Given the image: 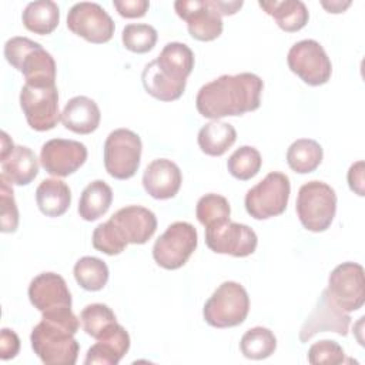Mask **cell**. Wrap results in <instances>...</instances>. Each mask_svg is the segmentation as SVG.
I'll use <instances>...</instances> for the list:
<instances>
[{
    "instance_id": "obj_32",
    "label": "cell",
    "mask_w": 365,
    "mask_h": 365,
    "mask_svg": "<svg viewBox=\"0 0 365 365\" xmlns=\"http://www.w3.org/2000/svg\"><path fill=\"white\" fill-rule=\"evenodd\" d=\"M230 202L225 197L220 194H205L202 195L195 207V215L197 220L205 227L211 228L215 225H221L227 221H230Z\"/></svg>"
},
{
    "instance_id": "obj_25",
    "label": "cell",
    "mask_w": 365,
    "mask_h": 365,
    "mask_svg": "<svg viewBox=\"0 0 365 365\" xmlns=\"http://www.w3.org/2000/svg\"><path fill=\"white\" fill-rule=\"evenodd\" d=\"M36 202L44 215L60 217L71 204V191L64 181L58 178H46L36 190Z\"/></svg>"
},
{
    "instance_id": "obj_18",
    "label": "cell",
    "mask_w": 365,
    "mask_h": 365,
    "mask_svg": "<svg viewBox=\"0 0 365 365\" xmlns=\"http://www.w3.org/2000/svg\"><path fill=\"white\" fill-rule=\"evenodd\" d=\"M87 160V148L76 140L53 138L43 144L40 151L41 167L56 177H68Z\"/></svg>"
},
{
    "instance_id": "obj_42",
    "label": "cell",
    "mask_w": 365,
    "mask_h": 365,
    "mask_svg": "<svg viewBox=\"0 0 365 365\" xmlns=\"http://www.w3.org/2000/svg\"><path fill=\"white\" fill-rule=\"evenodd\" d=\"M321 6L324 9H327L328 13H342L345 9H348L351 6V1H339V0L321 1Z\"/></svg>"
},
{
    "instance_id": "obj_13",
    "label": "cell",
    "mask_w": 365,
    "mask_h": 365,
    "mask_svg": "<svg viewBox=\"0 0 365 365\" xmlns=\"http://www.w3.org/2000/svg\"><path fill=\"white\" fill-rule=\"evenodd\" d=\"M175 13L187 23L188 33L198 41H212L222 33V16L217 0H177Z\"/></svg>"
},
{
    "instance_id": "obj_37",
    "label": "cell",
    "mask_w": 365,
    "mask_h": 365,
    "mask_svg": "<svg viewBox=\"0 0 365 365\" xmlns=\"http://www.w3.org/2000/svg\"><path fill=\"white\" fill-rule=\"evenodd\" d=\"M308 362L312 365H338L344 362H351V359L345 358V351L336 341L322 339L312 344L308 349Z\"/></svg>"
},
{
    "instance_id": "obj_40",
    "label": "cell",
    "mask_w": 365,
    "mask_h": 365,
    "mask_svg": "<svg viewBox=\"0 0 365 365\" xmlns=\"http://www.w3.org/2000/svg\"><path fill=\"white\" fill-rule=\"evenodd\" d=\"M364 171H365V164L362 160L354 163L346 174V180H348V185L351 188V191H354L355 194H358L359 197H364L365 191H364Z\"/></svg>"
},
{
    "instance_id": "obj_36",
    "label": "cell",
    "mask_w": 365,
    "mask_h": 365,
    "mask_svg": "<svg viewBox=\"0 0 365 365\" xmlns=\"http://www.w3.org/2000/svg\"><path fill=\"white\" fill-rule=\"evenodd\" d=\"M19 227V210L11 184L0 177V230L14 232Z\"/></svg>"
},
{
    "instance_id": "obj_34",
    "label": "cell",
    "mask_w": 365,
    "mask_h": 365,
    "mask_svg": "<svg viewBox=\"0 0 365 365\" xmlns=\"http://www.w3.org/2000/svg\"><path fill=\"white\" fill-rule=\"evenodd\" d=\"M80 322L87 335L97 339L111 324L117 322L114 312L106 304H90L80 312Z\"/></svg>"
},
{
    "instance_id": "obj_22",
    "label": "cell",
    "mask_w": 365,
    "mask_h": 365,
    "mask_svg": "<svg viewBox=\"0 0 365 365\" xmlns=\"http://www.w3.org/2000/svg\"><path fill=\"white\" fill-rule=\"evenodd\" d=\"M101 113L94 100L76 96L67 101L61 113L63 125L76 134H91L100 125Z\"/></svg>"
},
{
    "instance_id": "obj_15",
    "label": "cell",
    "mask_w": 365,
    "mask_h": 365,
    "mask_svg": "<svg viewBox=\"0 0 365 365\" xmlns=\"http://www.w3.org/2000/svg\"><path fill=\"white\" fill-rule=\"evenodd\" d=\"M328 292L345 312L359 309L365 302L364 268L356 262H342L332 269L328 278Z\"/></svg>"
},
{
    "instance_id": "obj_12",
    "label": "cell",
    "mask_w": 365,
    "mask_h": 365,
    "mask_svg": "<svg viewBox=\"0 0 365 365\" xmlns=\"http://www.w3.org/2000/svg\"><path fill=\"white\" fill-rule=\"evenodd\" d=\"M287 63L289 70L308 86H322L331 78V60L317 40L305 38L295 43L287 54Z\"/></svg>"
},
{
    "instance_id": "obj_21",
    "label": "cell",
    "mask_w": 365,
    "mask_h": 365,
    "mask_svg": "<svg viewBox=\"0 0 365 365\" xmlns=\"http://www.w3.org/2000/svg\"><path fill=\"white\" fill-rule=\"evenodd\" d=\"M130 349V335L123 325L111 324L91 345L86 354L84 364L117 365Z\"/></svg>"
},
{
    "instance_id": "obj_41",
    "label": "cell",
    "mask_w": 365,
    "mask_h": 365,
    "mask_svg": "<svg viewBox=\"0 0 365 365\" xmlns=\"http://www.w3.org/2000/svg\"><path fill=\"white\" fill-rule=\"evenodd\" d=\"M244 1H222V0H217V6L220 9L221 16H231L235 14L241 7H242Z\"/></svg>"
},
{
    "instance_id": "obj_28",
    "label": "cell",
    "mask_w": 365,
    "mask_h": 365,
    "mask_svg": "<svg viewBox=\"0 0 365 365\" xmlns=\"http://www.w3.org/2000/svg\"><path fill=\"white\" fill-rule=\"evenodd\" d=\"M111 202V187L103 180L91 181L80 195L78 214L84 221H96L108 211Z\"/></svg>"
},
{
    "instance_id": "obj_30",
    "label": "cell",
    "mask_w": 365,
    "mask_h": 365,
    "mask_svg": "<svg viewBox=\"0 0 365 365\" xmlns=\"http://www.w3.org/2000/svg\"><path fill=\"white\" fill-rule=\"evenodd\" d=\"M77 284L86 291H100L106 287L108 281V267L97 257H83L80 258L73 269Z\"/></svg>"
},
{
    "instance_id": "obj_4",
    "label": "cell",
    "mask_w": 365,
    "mask_h": 365,
    "mask_svg": "<svg viewBox=\"0 0 365 365\" xmlns=\"http://www.w3.org/2000/svg\"><path fill=\"white\" fill-rule=\"evenodd\" d=\"M80 318L64 311L43 314L41 321L33 328L30 342L34 354L46 365H74L80 345L74 338Z\"/></svg>"
},
{
    "instance_id": "obj_19",
    "label": "cell",
    "mask_w": 365,
    "mask_h": 365,
    "mask_svg": "<svg viewBox=\"0 0 365 365\" xmlns=\"http://www.w3.org/2000/svg\"><path fill=\"white\" fill-rule=\"evenodd\" d=\"M29 299L41 314L71 309V294L64 278L56 272H41L29 285Z\"/></svg>"
},
{
    "instance_id": "obj_20",
    "label": "cell",
    "mask_w": 365,
    "mask_h": 365,
    "mask_svg": "<svg viewBox=\"0 0 365 365\" xmlns=\"http://www.w3.org/2000/svg\"><path fill=\"white\" fill-rule=\"evenodd\" d=\"M182 182V175L175 163L167 158L151 161L143 174V187L155 200L175 197Z\"/></svg>"
},
{
    "instance_id": "obj_14",
    "label": "cell",
    "mask_w": 365,
    "mask_h": 365,
    "mask_svg": "<svg viewBox=\"0 0 365 365\" xmlns=\"http://www.w3.org/2000/svg\"><path fill=\"white\" fill-rule=\"evenodd\" d=\"M67 27L71 33L94 44L110 41L115 29L110 14L100 4L91 1L76 3L68 10Z\"/></svg>"
},
{
    "instance_id": "obj_24",
    "label": "cell",
    "mask_w": 365,
    "mask_h": 365,
    "mask_svg": "<svg viewBox=\"0 0 365 365\" xmlns=\"http://www.w3.org/2000/svg\"><path fill=\"white\" fill-rule=\"evenodd\" d=\"M258 4L277 21L278 27L287 33H294L304 29L309 20L308 9L299 0L259 1Z\"/></svg>"
},
{
    "instance_id": "obj_35",
    "label": "cell",
    "mask_w": 365,
    "mask_h": 365,
    "mask_svg": "<svg viewBox=\"0 0 365 365\" xmlns=\"http://www.w3.org/2000/svg\"><path fill=\"white\" fill-rule=\"evenodd\" d=\"M157 30L145 23L127 24L121 33L124 47L137 54L148 53L153 50L157 43Z\"/></svg>"
},
{
    "instance_id": "obj_9",
    "label": "cell",
    "mask_w": 365,
    "mask_h": 365,
    "mask_svg": "<svg viewBox=\"0 0 365 365\" xmlns=\"http://www.w3.org/2000/svg\"><path fill=\"white\" fill-rule=\"evenodd\" d=\"M4 57L9 64L23 73L26 81H56V61L37 41L20 36L11 37L4 44Z\"/></svg>"
},
{
    "instance_id": "obj_39",
    "label": "cell",
    "mask_w": 365,
    "mask_h": 365,
    "mask_svg": "<svg viewBox=\"0 0 365 365\" xmlns=\"http://www.w3.org/2000/svg\"><path fill=\"white\" fill-rule=\"evenodd\" d=\"M20 351V339L13 329L3 328L0 332V358L9 361Z\"/></svg>"
},
{
    "instance_id": "obj_6",
    "label": "cell",
    "mask_w": 365,
    "mask_h": 365,
    "mask_svg": "<svg viewBox=\"0 0 365 365\" xmlns=\"http://www.w3.org/2000/svg\"><path fill=\"white\" fill-rule=\"evenodd\" d=\"M297 214L304 228L322 232L329 228L336 212V194L324 181L312 180L301 185L297 197Z\"/></svg>"
},
{
    "instance_id": "obj_33",
    "label": "cell",
    "mask_w": 365,
    "mask_h": 365,
    "mask_svg": "<svg viewBox=\"0 0 365 365\" xmlns=\"http://www.w3.org/2000/svg\"><path fill=\"white\" fill-rule=\"evenodd\" d=\"M262 165V158L259 151L251 145H242L237 148L227 161V168L230 174L241 181L251 180L258 174Z\"/></svg>"
},
{
    "instance_id": "obj_17",
    "label": "cell",
    "mask_w": 365,
    "mask_h": 365,
    "mask_svg": "<svg viewBox=\"0 0 365 365\" xmlns=\"http://www.w3.org/2000/svg\"><path fill=\"white\" fill-rule=\"evenodd\" d=\"M351 325V317L342 308H339L331 298L325 288L299 329V341L308 342L318 332H336L338 335L346 336Z\"/></svg>"
},
{
    "instance_id": "obj_29",
    "label": "cell",
    "mask_w": 365,
    "mask_h": 365,
    "mask_svg": "<svg viewBox=\"0 0 365 365\" xmlns=\"http://www.w3.org/2000/svg\"><path fill=\"white\" fill-rule=\"evenodd\" d=\"M324 157L322 147L311 138H298L287 150V163L289 168L298 174L315 171Z\"/></svg>"
},
{
    "instance_id": "obj_3",
    "label": "cell",
    "mask_w": 365,
    "mask_h": 365,
    "mask_svg": "<svg viewBox=\"0 0 365 365\" xmlns=\"http://www.w3.org/2000/svg\"><path fill=\"white\" fill-rule=\"evenodd\" d=\"M157 230L153 211L141 205H127L115 211L93 231V247L107 255L121 254L128 244H145Z\"/></svg>"
},
{
    "instance_id": "obj_1",
    "label": "cell",
    "mask_w": 365,
    "mask_h": 365,
    "mask_svg": "<svg viewBox=\"0 0 365 365\" xmlns=\"http://www.w3.org/2000/svg\"><path fill=\"white\" fill-rule=\"evenodd\" d=\"M262 80L254 73L222 74L204 84L195 97L198 113L211 120L242 115L261 106Z\"/></svg>"
},
{
    "instance_id": "obj_2",
    "label": "cell",
    "mask_w": 365,
    "mask_h": 365,
    "mask_svg": "<svg viewBox=\"0 0 365 365\" xmlns=\"http://www.w3.org/2000/svg\"><path fill=\"white\" fill-rule=\"evenodd\" d=\"M192 68V50L184 43L171 41L164 46L157 58L144 66L141 81L145 91L154 98L174 101L182 96Z\"/></svg>"
},
{
    "instance_id": "obj_8",
    "label": "cell",
    "mask_w": 365,
    "mask_h": 365,
    "mask_svg": "<svg viewBox=\"0 0 365 365\" xmlns=\"http://www.w3.org/2000/svg\"><path fill=\"white\" fill-rule=\"evenodd\" d=\"M291 184L288 175L272 171L245 194V210L255 220H268L281 215L289 200Z\"/></svg>"
},
{
    "instance_id": "obj_27",
    "label": "cell",
    "mask_w": 365,
    "mask_h": 365,
    "mask_svg": "<svg viewBox=\"0 0 365 365\" xmlns=\"http://www.w3.org/2000/svg\"><path fill=\"white\" fill-rule=\"evenodd\" d=\"M237 140L235 128L218 120H212L198 131V145L201 151L211 157L222 155Z\"/></svg>"
},
{
    "instance_id": "obj_31",
    "label": "cell",
    "mask_w": 365,
    "mask_h": 365,
    "mask_svg": "<svg viewBox=\"0 0 365 365\" xmlns=\"http://www.w3.org/2000/svg\"><path fill=\"white\" fill-rule=\"evenodd\" d=\"M240 349L248 359H265L277 349V338L271 329L265 327H254L241 336Z\"/></svg>"
},
{
    "instance_id": "obj_10",
    "label": "cell",
    "mask_w": 365,
    "mask_h": 365,
    "mask_svg": "<svg viewBox=\"0 0 365 365\" xmlns=\"http://www.w3.org/2000/svg\"><path fill=\"white\" fill-rule=\"evenodd\" d=\"M141 138L128 128H117L111 131L104 143V167L106 171L117 180L131 178L141 158Z\"/></svg>"
},
{
    "instance_id": "obj_7",
    "label": "cell",
    "mask_w": 365,
    "mask_h": 365,
    "mask_svg": "<svg viewBox=\"0 0 365 365\" xmlns=\"http://www.w3.org/2000/svg\"><path fill=\"white\" fill-rule=\"evenodd\" d=\"M248 311L250 297L245 288L238 282L225 281L204 304L202 317L214 328H231L241 325Z\"/></svg>"
},
{
    "instance_id": "obj_26",
    "label": "cell",
    "mask_w": 365,
    "mask_h": 365,
    "mask_svg": "<svg viewBox=\"0 0 365 365\" xmlns=\"http://www.w3.org/2000/svg\"><path fill=\"white\" fill-rule=\"evenodd\" d=\"M21 21L29 31L44 36L53 33L60 21V9L51 0H37L26 6Z\"/></svg>"
},
{
    "instance_id": "obj_38",
    "label": "cell",
    "mask_w": 365,
    "mask_h": 365,
    "mask_svg": "<svg viewBox=\"0 0 365 365\" xmlns=\"http://www.w3.org/2000/svg\"><path fill=\"white\" fill-rule=\"evenodd\" d=\"M113 6L121 17L138 19L145 16L150 3L147 0H114Z\"/></svg>"
},
{
    "instance_id": "obj_16",
    "label": "cell",
    "mask_w": 365,
    "mask_h": 365,
    "mask_svg": "<svg viewBox=\"0 0 365 365\" xmlns=\"http://www.w3.org/2000/svg\"><path fill=\"white\" fill-rule=\"evenodd\" d=\"M205 244L217 254L242 258L254 254L258 238L255 231L248 225L227 221L221 225L205 228Z\"/></svg>"
},
{
    "instance_id": "obj_23",
    "label": "cell",
    "mask_w": 365,
    "mask_h": 365,
    "mask_svg": "<svg viewBox=\"0 0 365 365\" xmlns=\"http://www.w3.org/2000/svg\"><path fill=\"white\" fill-rule=\"evenodd\" d=\"M0 177L11 185H27L38 174L36 154L26 145H14L6 155L0 157Z\"/></svg>"
},
{
    "instance_id": "obj_5",
    "label": "cell",
    "mask_w": 365,
    "mask_h": 365,
    "mask_svg": "<svg viewBox=\"0 0 365 365\" xmlns=\"http://www.w3.org/2000/svg\"><path fill=\"white\" fill-rule=\"evenodd\" d=\"M20 107L27 124L36 131H48L61 120L58 91L54 80L26 81L20 91Z\"/></svg>"
},
{
    "instance_id": "obj_11",
    "label": "cell",
    "mask_w": 365,
    "mask_h": 365,
    "mask_svg": "<svg viewBox=\"0 0 365 365\" xmlns=\"http://www.w3.org/2000/svg\"><path fill=\"white\" fill-rule=\"evenodd\" d=\"M197 242L198 235L194 225L175 221L155 240L153 258L164 269H178L195 251Z\"/></svg>"
}]
</instances>
